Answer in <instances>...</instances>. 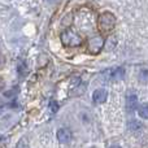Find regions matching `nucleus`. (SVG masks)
Masks as SVG:
<instances>
[{"mask_svg":"<svg viewBox=\"0 0 148 148\" xmlns=\"http://www.w3.org/2000/svg\"><path fill=\"white\" fill-rule=\"evenodd\" d=\"M97 23H99V30L101 31V33H109L116 26V17L113 13L104 12L99 16Z\"/></svg>","mask_w":148,"mask_h":148,"instance_id":"obj_1","label":"nucleus"},{"mask_svg":"<svg viewBox=\"0 0 148 148\" xmlns=\"http://www.w3.org/2000/svg\"><path fill=\"white\" fill-rule=\"evenodd\" d=\"M60 39H61V43L65 47H78L82 44V38L75 31L70 30V29H66V30L62 31L61 35H60Z\"/></svg>","mask_w":148,"mask_h":148,"instance_id":"obj_2","label":"nucleus"},{"mask_svg":"<svg viewBox=\"0 0 148 148\" xmlns=\"http://www.w3.org/2000/svg\"><path fill=\"white\" fill-rule=\"evenodd\" d=\"M104 44L105 40L101 35H95L92 38H90L88 42H87V51L91 55H97L103 49Z\"/></svg>","mask_w":148,"mask_h":148,"instance_id":"obj_3","label":"nucleus"},{"mask_svg":"<svg viewBox=\"0 0 148 148\" xmlns=\"http://www.w3.org/2000/svg\"><path fill=\"white\" fill-rule=\"evenodd\" d=\"M104 77L108 81H112V82L121 81V79L125 77V69L121 66H116V68H112V69H108L107 72L104 73Z\"/></svg>","mask_w":148,"mask_h":148,"instance_id":"obj_4","label":"nucleus"},{"mask_svg":"<svg viewBox=\"0 0 148 148\" xmlns=\"http://www.w3.org/2000/svg\"><path fill=\"white\" fill-rule=\"evenodd\" d=\"M57 140L60 143H69L72 140V131L66 127H61L57 130Z\"/></svg>","mask_w":148,"mask_h":148,"instance_id":"obj_5","label":"nucleus"},{"mask_svg":"<svg viewBox=\"0 0 148 148\" xmlns=\"http://www.w3.org/2000/svg\"><path fill=\"white\" fill-rule=\"evenodd\" d=\"M108 97V92L107 90L104 88H97L94 91V95H92V100H94L95 104H103V103L107 100Z\"/></svg>","mask_w":148,"mask_h":148,"instance_id":"obj_6","label":"nucleus"},{"mask_svg":"<svg viewBox=\"0 0 148 148\" xmlns=\"http://www.w3.org/2000/svg\"><path fill=\"white\" fill-rule=\"evenodd\" d=\"M136 105H138V97L134 92H130L126 97V109L129 113H133L136 109Z\"/></svg>","mask_w":148,"mask_h":148,"instance_id":"obj_7","label":"nucleus"},{"mask_svg":"<svg viewBox=\"0 0 148 148\" xmlns=\"http://www.w3.org/2000/svg\"><path fill=\"white\" fill-rule=\"evenodd\" d=\"M138 113L142 118L144 120H148V104H142L138 109Z\"/></svg>","mask_w":148,"mask_h":148,"instance_id":"obj_8","label":"nucleus"},{"mask_svg":"<svg viewBox=\"0 0 148 148\" xmlns=\"http://www.w3.org/2000/svg\"><path fill=\"white\" fill-rule=\"evenodd\" d=\"M139 81L142 83H148V70L147 69H142L139 72Z\"/></svg>","mask_w":148,"mask_h":148,"instance_id":"obj_9","label":"nucleus"},{"mask_svg":"<svg viewBox=\"0 0 148 148\" xmlns=\"http://www.w3.org/2000/svg\"><path fill=\"white\" fill-rule=\"evenodd\" d=\"M16 148H29V142L26 138H21L17 143V147Z\"/></svg>","mask_w":148,"mask_h":148,"instance_id":"obj_10","label":"nucleus"},{"mask_svg":"<svg viewBox=\"0 0 148 148\" xmlns=\"http://www.w3.org/2000/svg\"><path fill=\"white\" fill-rule=\"evenodd\" d=\"M49 108H51L52 113H56L57 110H59V104H57L56 101H51L49 103Z\"/></svg>","mask_w":148,"mask_h":148,"instance_id":"obj_11","label":"nucleus"},{"mask_svg":"<svg viewBox=\"0 0 148 148\" xmlns=\"http://www.w3.org/2000/svg\"><path fill=\"white\" fill-rule=\"evenodd\" d=\"M72 18H73L72 13H69V14H68L66 17H65V20L62 21V25H64V26H68V21H69V22H72Z\"/></svg>","mask_w":148,"mask_h":148,"instance_id":"obj_12","label":"nucleus"},{"mask_svg":"<svg viewBox=\"0 0 148 148\" xmlns=\"http://www.w3.org/2000/svg\"><path fill=\"white\" fill-rule=\"evenodd\" d=\"M130 127L133 129V130H135V129H138V127H140V125H139L136 121H131V123H130Z\"/></svg>","mask_w":148,"mask_h":148,"instance_id":"obj_13","label":"nucleus"},{"mask_svg":"<svg viewBox=\"0 0 148 148\" xmlns=\"http://www.w3.org/2000/svg\"><path fill=\"white\" fill-rule=\"evenodd\" d=\"M60 0H46V3H48V4H56V3H59Z\"/></svg>","mask_w":148,"mask_h":148,"instance_id":"obj_14","label":"nucleus"},{"mask_svg":"<svg viewBox=\"0 0 148 148\" xmlns=\"http://www.w3.org/2000/svg\"><path fill=\"white\" fill-rule=\"evenodd\" d=\"M3 88H4V81H3V79L0 78V91H1Z\"/></svg>","mask_w":148,"mask_h":148,"instance_id":"obj_15","label":"nucleus"},{"mask_svg":"<svg viewBox=\"0 0 148 148\" xmlns=\"http://www.w3.org/2000/svg\"><path fill=\"white\" fill-rule=\"evenodd\" d=\"M110 148H121V147H118V146H113V147H110Z\"/></svg>","mask_w":148,"mask_h":148,"instance_id":"obj_16","label":"nucleus"}]
</instances>
